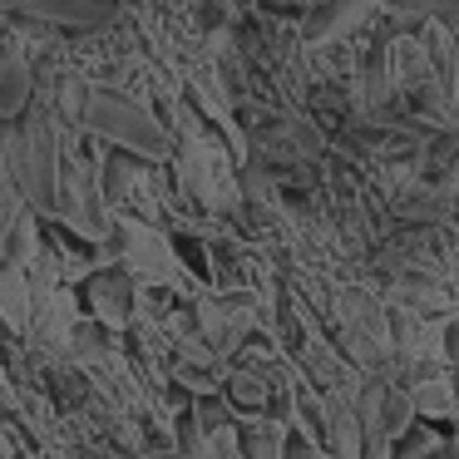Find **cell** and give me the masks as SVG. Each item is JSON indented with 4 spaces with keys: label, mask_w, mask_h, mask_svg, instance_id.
<instances>
[{
    "label": "cell",
    "mask_w": 459,
    "mask_h": 459,
    "mask_svg": "<svg viewBox=\"0 0 459 459\" xmlns=\"http://www.w3.org/2000/svg\"><path fill=\"white\" fill-rule=\"evenodd\" d=\"M331 326H336V346L346 351V360L360 376H395L400 370L390 301L370 281H341L336 307H331Z\"/></svg>",
    "instance_id": "6da1fadb"
},
{
    "label": "cell",
    "mask_w": 459,
    "mask_h": 459,
    "mask_svg": "<svg viewBox=\"0 0 459 459\" xmlns=\"http://www.w3.org/2000/svg\"><path fill=\"white\" fill-rule=\"evenodd\" d=\"M380 21H385V5H376V0H321V5L301 11L297 35L307 55H316L336 50V45H356L360 30H376Z\"/></svg>",
    "instance_id": "7a4b0ae2"
},
{
    "label": "cell",
    "mask_w": 459,
    "mask_h": 459,
    "mask_svg": "<svg viewBox=\"0 0 459 459\" xmlns=\"http://www.w3.org/2000/svg\"><path fill=\"white\" fill-rule=\"evenodd\" d=\"M183 183L198 203H208L212 212H232L242 203V178L232 173V159L222 153V143H212L203 129H193L188 153H183Z\"/></svg>",
    "instance_id": "3957f363"
},
{
    "label": "cell",
    "mask_w": 459,
    "mask_h": 459,
    "mask_svg": "<svg viewBox=\"0 0 459 459\" xmlns=\"http://www.w3.org/2000/svg\"><path fill=\"white\" fill-rule=\"evenodd\" d=\"M297 370H301V380H307L311 390H321V395H346V400H356L360 385L370 380V376H360V370L346 360V351H341L336 341H326V336L301 341L297 346Z\"/></svg>",
    "instance_id": "277c9868"
},
{
    "label": "cell",
    "mask_w": 459,
    "mask_h": 459,
    "mask_svg": "<svg viewBox=\"0 0 459 459\" xmlns=\"http://www.w3.org/2000/svg\"><path fill=\"white\" fill-rule=\"evenodd\" d=\"M380 65H385V80H390V90H395L400 104H410L415 94L445 84L439 70H435V60H429V50L420 45V35H410V30L390 35V40L380 45Z\"/></svg>",
    "instance_id": "5b68a950"
},
{
    "label": "cell",
    "mask_w": 459,
    "mask_h": 459,
    "mask_svg": "<svg viewBox=\"0 0 459 459\" xmlns=\"http://www.w3.org/2000/svg\"><path fill=\"white\" fill-rule=\"evenodd\" d=\"M395 380L425 425H459V385L449 380V370H410Z\"/></svg>",
    "instance_id": "8992f818"
},
{
    "label": "cell",
    "mask_w": 459,
    "mask_h": 459,
    "mask_svg": "<svg viewBox=\"0 0 459 459\" xmlns=\"http://www.w3.org/2000/svg\"><path fill=\"white\" fill-rule=\"evenodd\" d=\"M291 425L281 415H257L242 425V455L247 459H287Z\"/></svg>",
    "instance_id": "52a82bcc"
},
{
    "label": "cell",
    "mask_w": 459,
    "mask_h": 459,
    "mask_svg": "<svg viewBox=\"0 0 459 459\" xmlns=\"http://www.w3.org/2000/svg\"><path fill=\"white\" fill-rule=\"evenodd\" d=\"M439 193H445V208H449V218H459V169L449 173V183H445Z\"/></svg>",
    "instance_id": "ba28073f"
}]
</instances>
